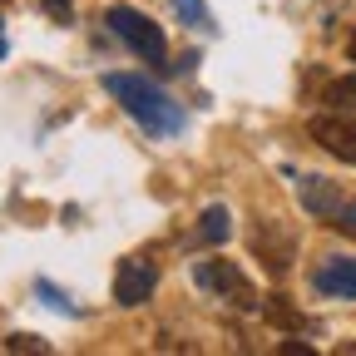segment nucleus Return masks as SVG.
Returning a JSON list of instances; mask_svg holds the SVG:
<instances>
[{"label": "nucleus", "instance_id": "nucleus-4", "mask_svg": "<svg viewBox=\"0 0 356 356\" xmlns=\"http://www.w3.org/2000/svg\"><path fill=\"white\" fill-rule=\"evenodd\" d=\"M154 287H159V262H154V257L134 252V257L119 262V273H114V302H119V307H139V302H149Z\"/></svg>", "mask_w": 356, "mask_h": 356}, {"label": "nucleus", "instance_id": "nucleus-1", "mask_svg": "<svg viewBox=\"0 0 356 356\" xmlns=\"http://www.w3.org/2000/svg\"><path fill=\"white\" fill-rule=\"evenodd\" d=\"M104 89L124 104V114L134 124H144V134H154V139L184 134V104H173L154 79H144V74H104Z\"/></svg>", "mask_w": 356, "mask_h": 356}, {"label": "nucleus", "instance_id": "nucleus-13", "mask_svg": "<svg viewBox=\"0 0 356 356\" xmlns=\"http://www.w3.org/2000/svg\"><path fill=\"white\" fill-rule=\"evenodd\" d=\"M6 351H50V341H40V337H6Z\"/></svg>", "mask_w": 356, "mask_h": 356}, {"label": "nucleus", "instance_id": "nucleus-3", "mask_svg": "<svg viewBox=\"0 0 356 356\" xmlns=\"http://www.w3.org/2000/svg\"><path fill=\"white\" fill-rule=\"evenodd\" d=\"M193 277H198L213 297L233 302L238 312H262V297L252 292V282L238 273V262H228V257H203V262L193 267Z\"/></svg>", "mask_w": 356, "mask_h": 356}, {"label": "nucleus", "instance_id": "nucleus-6", "mask_svg": "<svg viewBox=\"0 0 356 356\" xmlns=\"http://www.w3.org/2000/svg\"><path fill=\"white\" fill-rule=\"evenodd\" d=\"M312 139H317L332 159H341V163H351L356 168V119H346V114H317L312 119Z\"/></svg>", "mask_w": 356, "mask_h": 356}, {"label": "nucleus", "instance_id": "nucleus-17", "mask_svg": "<svg viewBox=\"0 0 356 356\" xmlns=\"http://www.w3.org/2000/svg\"><path fill=\"white\" fill-rule=\"evenodd\" d=\"M346 55H351V65H356V30H351V44H346Z\"/></svg>", "mask_w": 356, "mask_h": 356}, {"label": "nucleus", "instance_id": "nucleus-15", "mask_svg": "<svg viewBox=\"0 0 356 356\" xmlns=\"http://www.w3.org/2000/svg\"><path fill=\"white\" fill-rule=\"evenodd\" d=\"M44 10H50L55 20H65V15H70V0H44Z\"/></svg>", "mask_w": 356, "mask_h": 356}, {"label": "nucleus", "instance_id": "nucleus-12", "mask_svg": "<svg viewBox=\"0 0 356 356\" xmlns=\"http://www.w3.org/2000/svg\"><path fill=\"white\" fill-rule=\"evenodd\" d=\"M173 10L184 15L188 25H198V30H208V25H213V15H208V6H203V0H173Z\"/></svg>", "mask_w": 356, "mask_h": 356}, {"label": "nucleus", "instance_id": "nucleus-8", "mask_svg": "<svg viewBox=\"0 0 356 356\" xmlns=\"http://www.w3.org/2000/svg\"><path fill=\"white\" fill-rule=\"evenodd\" d=\"M317 292H327V297H356V257H327L317 267Z\"/></svg>", "mask_w": 356, "mask_h": 356}, {"label": "nucleus", "instance_id": "nucleus-11", "mask_svg": "<svg viewBox=\"0 0 356 356\" xmlns=\"http://www.w3.org/2000/svg\"><path fill=\"white\" fill-rule=\"evenodd\" d=\"M327 104H332L337 114H356V79H351V74L327 84Z\"/></svg>", "mask_w": 356, "mask_h": 356}, {"label": "nucleus", "instance_id": "nucleus-2", "mask_svg": "<svg viewBox=\"0 0 356 356\" xmlns=\"http://www.w3.org/2000/svg\"><path fill=\"white\" fill-rule=\"evenodd\" d=\"M109 30L129 44L134 55H139L144 65H168V40H163V30L144 15V10H134V6H114L109 15Z\"/></svg>", "mask_w": 356, "mask_h": 356}, {"label": "nucleus", "instance_id": "nucleus-16", "mask_svg": "<svg viewBox=\"0 0 356 356\" xmlns=\"http://www.w3.org/2000/svg\"><path fill=\"white\" fill-rule=\"evenodd\" d=\"M282 356H312V346H307V341H287Z\"/></svg>", "mask_w": 356, "mask_h": 356}, {"label": "nucleus", "instance_id": "nucleus-7", "mask_svg": "<svg viewBox=\"0 0 356 356\" xmlns=\"http://www.w3.org/2000/svg\"><path fill=\"white\" fill-rule=\"evenodd\" d=\"M297 198H302V208H307L312 218H327V222H332V218H337V208L346 203L341 184H332V178H317V173L297 184Z\"/></svg>", "mask_w": 356, "mask_h": 356}, {"label": "nucleus", "instance_id": "nucleus-9", "mask_svg": "<svg viewBox=\"0 0 356 356\" xmlns=\"http://www.w3.org/2000/svg\"><path fill=\"white\" fill-rule=\"evenodd\" d=\"M262 322H273V327H282V332H302V327H307V317H302L287 297H267V302H262Z\"/></svg>", "mask_w": 356, "mask_h": 356}, {"label": "nucleus", "instance_id": "nucleus-14", "mask_svg": "<svg viewBox=\"0 0 356 356\" xmlns=\"http://www.w3.org/2000/svg\"><path fill=\"white\" fill-rule=\"evenodd\" d=\"M332 228H341V233H356V203H341V208H337Z\"/></svg>", "mask_w": 356, "mask_h": 356}, {"label": "nucleus", "instance_id": "nucleus-10", "mask_svg": "<svg viewBox=\"0 0 356 356\" xmlns=\"http://www.w3.org/2000/svg\"><path fill=\"white\" fill-rule=\"evenodd\" d=\"M228 233H233L228 208H222V203L203 208V218H198V238H203V243H228Z\"/></svg>", "mask_w": 356, "mask_h": 356}, {"label": "nucleus", "instance_id": "nucleus-5", "mask_svg": "<svg viewBox=\"0 0 356 356\" xmlns=\"http://www.w3.org/2000/svg\"><path fill=\"white\" fill-rule=\"evenodd\" d=\"M252 252L267 262V273L282 277L287 267H292V233L282 228L277 218H257V228H252Z\"/></svg>", "mask_w": 356, "mask_h": 356}]
</instances>
